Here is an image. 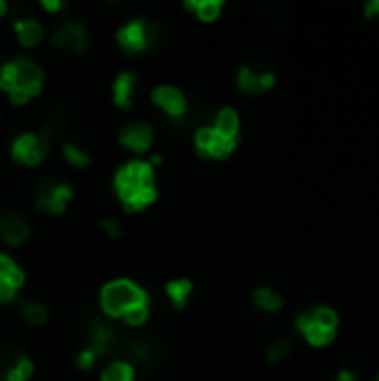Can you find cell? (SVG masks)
Instances as JSON below:
<instances>
[{"mask_svg": "<svg viewBox=\"0 0 379 381\" xmlns=\"http://www.w3.org/2000/svg\"><path fill=\"white\" fill-rule=\"evenodd\" d=\"M9 98H11V103H16V105H22V103H27L32 94L25 90V88H14L9 92Z\"/></svg>", "mask_w": 379, "mask_h": 381, "instance_id": "obj_32", "label": "cell"}, {"mask_svg": "<svg viewBox=\"0 0 379 381\" xmlns=\"http://www.w3.org/2000/svg\"><path fill=\"white\" fill-rule=\"evenodd\" d=\"M16 297V288L9 286L7 281H0V303H7Z\"/></svg>", "mask_w": 379, "mask_h": 381, "instance_id": "obj_33", "label": "cell"}, {"mask_svg": "<svg viewBox=\"0 0 379 381\" xmlns=\"http://www.w3.org/2000/svg\"><path fill=\"white\" fill-rule=\"evenodd\" d=\"M71 196H74V192H71L69 186H63V183H43L39 192H36V205L43 212L63 214Z\"/></svg>", "mask_w": 379, "mask_h": 381, "instance_id": "obj_5", "label": "cell"}, {"mask_svg": "<svg viewBox=\"0 0 379 381\" xmlns=\"http://www.w3.org/2000/svg\"><path fill=\"white\" fill-rule=\"evenodd\" d=\"M165 292L167 297L172 299V303L177 305V308H181V305H186L188 301V294L192 292V284L188 279H177V281H170V284L165 286Z\"/></svg>", "mask_w": 379, "mask_h": 381, "instance_id": "obj_21", "label": "cell"}, {"mask_svg": "<svg viewBox=\"0 0 379 381\" xmlns=\"http://www.w3.org/2000/svg\"><path fill=\"white\" fill-rule=\"evenodd\" d=\"M154 172L150 163L143 161H132L125 167L118 169V174L114 179V188L118 196H123L134 190H143V188H154Z\"/></svg>", "mask_w": 379, "mask_h": 381, "instance_id": "obj_4", "label": "cell"}, {"mask_svg": "<svg viewBox=\"0 0 379 381\" xmlns=\"http://www.w3.org/2000/svg\"><path fill=\"white\" fill-rule=\"evenodd\" d=\"M52 43L56 47L69 49V52L83 54L85 49H88V45H90V39H88V32H85L83 25H78V22H65V25H60V27L54 32Z\"/></svg>", "mask_w": 379, "mask_h": 381, "instance_id": "obj_7", "label": "cell"}, {"mask_svg": "<svg viewBox=\"0 0 379 381\" xmlns=\"http://www.w3.org/2000/svg\"><path fill=\"white\" fill-rule=\"evenodd\" d=\"M43 9L58 11V9H63V3H58V0H43Z\"/></svg>", "mask_w": 379, "mask_h": 381, "instance_id": "obj_36", "label": "cell"}, {"mask_svg": "<svg viewBox=\"0 0 379 381\" xmlns=\"http://www.w3.org/2000/svg\"><path fill=\"white\" fill-rule=\"evenodd\" d=\"M29 237V223L18 212L0 214V239L9 245H20Z\"/></svg>", "mask_w": 379, "mask_h": 381, "instance_id": "obj_10", "label": "cell"}, {"mask_svg": "<svg viewBox=\"0 0 379 381\" xmlns=\"http://www.w3.org/2000/svg\"><path fill=\"white\" fill-rule=\"evenodd\" d=\"M101 381H134V368L128 361H114L103 370Z\"/></svg>", "mask_w": 379, "mask_h": 381, "instance_id": "obj_20", "label": "cell"}, {"mask_svg": "<svg viewBox=\"0 0 379 381\" xmlns=\"http://www.w3.org/2000/svg\"><path fill=\"white\" fill-rule=\"evenodd\" d=\"M254 303L259 305V308H263V310L275 312V310L281 308V297L275 290H270V288H256L254 290Z\"/></svg>", "mask_w": 379, "mask_h": 381, "instance_id": "obj_23", "label": "cell"}, {"mask_svg": "<svg viewBox=\"0 0 379 381\" xmlns=\"http://www.w3.org/2000/svg\"><path fill=\"white\" fill-rule=\"evenodd\" d=\"M290 354V341L288 339H277L275 343H270L268 348V359L270 361H281Z\"/></svg>", "mask_w": 379, "mask_h": 381, "instance_id": "obj_29", "label": "cell"}, {"mask_svg": "<svg viewBox=\"0 0 379 381\" xmlns=\"http://www.w3.org/2000/svg\"><path fill=\"white\" fill-rule=\"evenodd\" d=\"M120 143H123L128 150L132 152H148L150 145H152V139H154V132L150 125H145V123H132V125H125L118 134Z\"/></svg>", "mask_w": 379, "mask_h": 381, "instance_id": "obj_9", "label": "cell"}, {"mask_svg": "<svg viewBox=\"0 0 379 381\" xmlns=\"http://www.w3.org/2000/svg\"><path fill=\"white\" fill-rule=\"evenodd\" d=\"M36 143V134H22V137H18L14 141V145H11V156L16 158V161H25V156L29 154V150L34 147Z\"/></svg>", "mask_w": 379, "mask_h": 381, "instance_id": "obj_26", "label": "cell"}, {"mask_svg": "<svg viewBox=\"0 0 379 381\" xmlns=\"http://www.w3.org/2000/svg\"><path fill=\"white\" fill-rule=\"evenodd\" d=\"M63 154H65L67 161L71 165H76V167H88L90 165V154L85 150H81L76 143H65L63 145Z\"/></svg>", "mask_w": 379, "mask_h": 381, "instance_id": "obj_25", "label": "cell"}, {"mask_svg": "<svg viewBox=\"0 0 379 381\" xmlns=\"http://www.w3.org/2000/svg\"><path fill=\"white\" fill-rule=\"evenodd\" d=\"M94 361H96V354L88 348V350H83L78 357H76V366L78 368H83V370H90V368L94 366Z\"/></svg>", "mask_w": 379, "mask_h": 381, "instance_id": "obj_31", "label": "cell"}, {"mask_svg": "<svg viewBox=\"0 0 379 381\" xmlns=\"http://www.w3.org/2000/svg\"><path fill=\"white\" fill-rule=\"evenodd\" d=\"M197 16L205 22H210V20H216L219 14H221V3L219 0H203V3H197Z\"/></svg>", "mask_w": 379, "mask_h": 381, "instance_id": "obj_27", "label": "cell"}, {"mask_svg": "<svg viewBox=\"0 0 379 381\" xmlns=\"http://www.w3.org/2000/svg\"><path fill=\"white\" fill-rule=\"evenodd\" d=\"M16 34L22 47H36L43 39V27L36 20H18Z\"/></svg>", "mask_w": 379, "mask_h": 381, "instance_id": "obj_17", "label": "cell"}, {"mask_svg": "<svg viewBox=\"0 0 379 381\" xmlns=\"http://www.w3.org/2000/svg\"><path fill=\"white\" fill-rule=\"evenodd\" d=\"M103 228H105V232L109 237H120V226H118V221H114V219H105L103 221Z\"/></svg>", "mask_w": 379, "mask_h": 381, "instance_id": "obj_34", "label": "cell"}, {"mask_svg": "<svg viewBox=\"0 0 379 381\" xmlns=\"http://www.w3.org/2000/svg\"><path fill=\"white\" fill-rule=\"evenodd\" d=\"M158 41V32L152 22L148 20H132L130 25H125L123 29L118 32V43L125 49L128 54H137L143 52V49L152 47Z\"/></svg>", "mask_w": 379, "mask_h": 381, "instance_id": "obj_3", "label": "cell"}, {"mask_svg": "<svg viewBox=\"0 0 379 381\" xmlns=\"http://www.w3.org/2000/svg\"><path fill=\"white\" fill-rule=\"evenodd\" d=\"M297 328L301 330L303 337L308 339V343H312V346H326V343L335 339V330H328V328L319 326L312 319V314H299Z\"/></svg>", "mask_w": 379, "mask_h": 381, "instance_id": "obj_13", "label": "cell"}, {"mask_svg": "<svg viewBox=\"0 0 379 381\" xmlns=\"http://www.w3.org/2000/svg\"><path fill=\"white\" fill-rule=\"evenodd\" d=\"M123 319L130 326H141L148 321V305H134L132 310H128L123 314Z\"/></svg>", "mask_w": 379, "mask_h": 381, "instance_id": "obj_30", "label": "cell"}, {"mask_svg": "<svg viewBox=\"0 0 379 381\" xmlns=\"http://www.w3.org/2000/svg\"><path fill=\"white\" fill-rule=\"evenodd\" d=\"M152 101L172 118H181L188 109L186 96H183L177 88H170V85H161V88H156L152 92Z\"/></svg>", "mask_w": 379, "mask_h": 381, "instance_id": "obj_8", "label": "cell"}, {"mask_svg": "<svg viewBox=\"0 0 379 381\" xmlns=\"http://www.w3.org/2000/svg\"><path fill=\"white\" fill-rule=\"evenodd\" d=\"M34 373V363L25 357V354H20V357L14 359V363L5 368V373L0 375L5 381H27Z\"/></svg>", "mask_w": 379, "mask_h": 381, "instance_id": "obj_18", "label": "cell"}, {"mask_svg": "<svg viewBox=\"0 0 379 381\" xmlns=\"http://www.w3.org/2000/svg\"><path fill=\"white\" fill-rule=\"evenodd\" d=\"M14 88H25L32 96L41 94L43 69L29 58H16L0 69V90L11 92Z\"/></svg>", "mask_w": 379, "mask_h": 381, "instance_id": "obj_2", "label": "cell"}, {"mask_svg": "<svg viewBox=\"0 0 379 381\" xmlns=\"http://www.w3.org/2000/svg\"><path fill=\"white\" fill-rule=\"evenodd\" d=\"M364 14L368 16V18H373V16H379V0H371V3L364 7Z\"/></svg>", "mask_w": 379, "mask_h": 381, "instance_id": "obj_35", "label": "cell"}, {"mask_svg": "<svg viewBox=\"0 0 379 381\" xmlns=\"http://www.w3.org/2000/svg\"><path fill=\"white\" fill-rule=\"evenodd\" d=\"M337 381H357V377H354L352 373H348V370H341L337 375Z\"/></svg>", "mask_w": 379, "mask_h": 381, "instance_id": "obj_37", "label": "cell"}, {"mask_svg": "<svg viewBox=\"0 0 379 381\" xmlns=\"http://www.w3.org/2000/svg\"><path fill=\"white\" fill-rule=\"evenodd\" d=\"M101 305L109 317H123L134 305H148V294L128 279H116L101 292Z\"/></svg>", "mask_w": 379, "mask_h": 381, "instance_id": "obj_1", "label": "cell"}, {"mask_svg": "<svg viewBox=\"0 0 379 381\" xmlns=\"http://www.w3.org/2000/svg\"><path fill=\"white\" fill-rule=\"evenodd\" d=\"M214 132L219 134V137H223V139L237 141V134H239V116H237L235 109L226 107V109H221V112H219Z\"/></svg>", "mask_w": 379, "mask_h": 381, "instance_id": "obj_16", "label": "cell"}, {"mask_svg": "<svg viewBox=\"0 0 379 381\" xmlns=\"http://www.w3.org/2000/svg\"><path fill=\"white\" fill-rule=\"evenodd\" d=\"M7 14V5L3 3V0H0V16H5Z\"/></svg>", "mask_w": 379, "mask_h": 381, "instance_id": "obj_38", "label": "cell"}, {"mask_svg": "<svg viewBox=\"0 0 379 381\" xmlns=\"http://www.w3.org/2000/svg\"><path fill=\"white\" fill-rule=\"evenodd\" d=\"M197 152L201 156H210V158H223L228 156L232 150H235V145L237 141H232V139H223V137H219V134L210 127H203L197 132Z\"/></svg>", "mask_w": 379, "mask_h": 381, "instance_id": "obj_6", "label": "cell"}, {"mask_svg": "<svg viewBox=\"0 0 379 381\" xmlns=\"http://www.w3.org/2000/svg\"><path fill=\"white\" fill-rule=\"evenodd\" d=\"M22 317L29 326H43L47 321V308L43 303H36V301H25L20 305Z\"/></svg>", "mask_w": 379, "mask_h": 381, "instance_id": "obj_22", "label": "cell"}, {"mask_svg": "<svg viewBox=\"0 0 379 381\" xmlns=\"http://www.w3.org/2000/svg\"><path fill=\"white\" fill-rule=\"evenodd\" d=\"M125 352L130 354L134 361H139V363H150L152 357H154L152 346H150V343H145V341H130L128 346H125Z\"/></svg>", "mask_w": 379, "mask_h": 381, "instance_id": "obj_24", "label": "cell"}, {"mask_svg": "<svg viewBox=\"0 0 379 381\" xmlns=\"http://www.w3.org/2000/svg\"><path fill=\"white\" fill-rule=\"evenodd\" d=\"M312 319L319 326L328 328V330H335L337 328V312L333 308H326V305H322V308H317L315 312H310Z\"/></svg>", "mask_w": 379, "mask_h": 381, "instance_id": "obj_28", "label": "cell"}, {"mask_svg": "<svg viewBox=\"0 0 379 381\" xmlns=\"http://www.w3.org/2000/svg\"><path fill=\"white\" fill-rule=\"evenodd\" d=\"M50 143H52V125H47L41 134H36V143L29 150V154L25 156V165H39L43 158L50 152Z\"/></svg>", "mask_w": 379, "mask_h": 381, "instance_id": "obj_15", "label": "cell"}, {"mask_svg": "<svg viewBox=\"0 0 379 381\" xmlns=\"http://www.w3.org/2000/svg\"><path fill=\"white\" fill-rule=\"evenodd\" d=\"M237 85H239V90L246 94H261L275 85V74H270V71L256 74L250 67H243L237 76Z\"/></svg>", "mask_w": 379, "mask_h": 381, "instance_id": "obj_12", "label": "cell"}, {"mask_svg": "<svg viewBox=\"0 0 379 381\" xmlns=\"http://www.w3.org/2000/svg\"><path fill=\"white\" fill-rule=\"evenodd\" d=\"M114 346H116L114 330L107 324L99 321V319H94V321L90 324V350L96 354V357H101V354L112 352Z\"/></svg>", "mask_w": 379, "mask_h": 381, "instance_id": "obj_11", "label": "cell"}, {"mask_svg": "<svg viewBox=\"0 0 379 381\" xmlns=\"http://www.w3.org/2000/svg\"><path fill=\"white\" fill-rule=\"evenodd\" d=\"M0 281H7V284L14 286L16 290L25 284V275H22L20 268L5 254H0Z\"/></svg>", "mask_w": 379, "mask_h": 381, "instance_id": "obj_19", "label": "cell"}, {"mask_svg": "<svg viewBox=\"0 0 379 381\" xmlns=\"http://www.w3.org/2000/svg\"><path fill=\"white\" fill-rule=\"evenodd\" d=\"M134 88H137V76H134V74H130V71L120 74V76L114 81V103L118 107L128 109L132 105Z\"/></svg>", "mask_w": 379, "mask_h": 381, "instance_id": "obj_14", "label": "cell"}]
</instances>
